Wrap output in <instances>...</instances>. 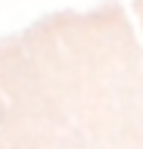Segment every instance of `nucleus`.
<instances>
[{
  "label": "nucleus",
  "mask_w": 143,
  "mask_h": 149,
  "mask_svg": "<svg viewBox=\"0 0 143 149\" xmlns=\"http://www.w3.org/2000/svg\"><path fill=\"white\" fill-rule=\"evenodd\" d=\"M10 59L3 121L16 143L143 146V37L131 6L53 13Z\"/></svg>",
  "instance_id": "nucleus-1"
},
{
  "label": "nucleus",
  "mask_w": 143,
  "mask_h": 149,
  "mask_svg": "<svg viewBox=\"0 0 143 149\" xmlns=\"http://www.w3.org/2000/svg\"><path fill=\"white\" fill-rule=\"evenodd\" d=\"M131 13H134V22H137V28H140V37H143V0H134Z\"/></svg>",
  "instance_id": "nucleus-2"
}]
</instances>
